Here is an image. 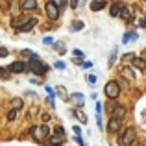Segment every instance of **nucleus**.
I'll return each mask as SVG.
<instances>
[{
    "label": "nucleus",
    "mask_w": 146,
    "mask_h": 146,
    "mask_svg": "<svg viewBox=\"0 0 146 146\" xmlns=\"http://www.w3.org/2000/svg\"><path fill=\"white\" fill-rule=\"evenodd\" d=\"M46 93L50 94V98L54 100V91H52V87H48V85H46Z\"/></svg>",
    "instance_id": "nucleus-35"
},
{
    "label": "nucleus",
    "mask_w": 146,
    "mask_h": 146,
    "mask_svg": "<svg viewBox=\"0 0 146 146\" xmlns=\"http://www.w3.org/2000/svg\"><path fill=\"white\" fill-rule=\"evenodd\" d=\"M54 46H56V50H59V52H65V44H59V43H56Z\"/></svg>",
    "instance_id": "nucleus-29"
},
{
    "label": "nucleus",
    "mask_w": 146,
    "mask_h": 146,
    "mask_svg": "<svg viewBox=\"0 0 146 146\" xmlns=\"http://www.w3.org/2000/svg\"><path fill=\"white\" fill-rule=\"evenodd\" d=\"M96 113H98V115H100V113H102V104H100V102L96 104Z\"/></svg>",
    "instance_id": "nucleus-36"
},
{
    "label": "nucleus",
    "mask_w": 146,
    "mask_h": 146,
    "mask_svg": "<svg viewBox=\"0 0 146 146\" xmlns=\"http://www.w3.org/2000/svg\"><path fill=\"white\" fill-rule=\"evenodd\" d=\"M133 143H135V129H133V128L124 129L122 135H120V144L122 146H129V144H133Z\"/></svg>",
    "instance_id": "nucleus-1"
},
{
    "label": "nucleus",
    "mask_w": 146,
    "mask_h": 146,
    "mask_svg": "<svg viewBox=\"0 0 146 146\" xmlns=\"http://www.w3.org/2000/svg\"><path fill=\"white\" fill-rule=\"evenodd\" d=\"M83 28V22L82 21H76L74 24H72V28H70V32H80V30Z\"/></svg>",
    "instance_id": "nucleus-17"
},
{
    "label": "nucleus",
    "mask_w": 146,
    "mask_h": 146,
    "mask_svg": "<svg viewBox=\"0 0 146 146\" xmlns=\"http://www.w3.org/2000/svg\"><path fill=\"white\" fill-rule=\"evenodd\" d=\"M115 56H117V50H113V54H111V57H109V65H113V63H115Z\"/></svg>",
    "instance_id": "nucleus-30"
},
{
    "label": "nucleus",
    "mask_w": 146,
    "mask_h": 146,
    "mask_svg": "<svg viewBox=\"0 0 146 146\" xmlns=\"http://www.w3.org/2000/svg\"><path fill=\"white\" fill-rule=\"evenodd\" d=\"M37 24V21L35 19H30V21H26V22H22L21 26H19V32H32V28Z\"/></svg>",
    "instance_id": "nucleus-7"
},
{
    "label": "nucleus",
    "mask_w": 146,
    "mask_h": 146,
    "mask_svg": "<svg viewBox=\"0 0 146 146\" xmlns=\"http://www.w3.org/2000/svg\"><path fill=\"white\" fill-rule=\"evenodd\" d=\"M76 117H78V120L82 122V124H85V122H87V117L82 113V111H78V113H76Z\"/></svg>",
    "instance_id": "nucleus-21"
},
{
    "label": "nucleus",
    "mask_w": 146,
    "mask_h": 146,
    "mask_svg": "<svg viewBox=\"0 0 146 146\" xmlns=\"http://www.w3.org/2000/svg\"><path fill=\"white\" fill-rule=\"evenodd\" d=\"M70 100L80 107V106H83V100H85V98H83V94H82V93H76V94H72V96H70Z\"/></svg>",
    "instance_id": "nucleus-11"
},
{
    "label": "nucleus",
    "mask_w": 146,
    "mask_h": 146,
    "mask_svg": "<svg viewBox=\"0 0 146 146\" xmlns=\"http://www.w3.org/2000/svg\"><path fill=\"white\" fill-rule=\"evenodd\" d=\"M56 68H61V70H63V68H65V63H63V61H56Z\"/></svg>",
    "instance_id": "nucleus-31"
},
{
    "label": "nucleus",
    "mask_w": 146,
    "mask_h": 146,
    "mask_svg": "<svg viewBox=\"0 0 146 146\" xmlns=\"http://www.w3.org/2000/svg\"><path fill=\"white\" fill-rule=\"evenodd\" d=\"M120 9H122L120 4H113V6H111V17H118V15H120Z\"/></svg>",
    "instance_id": "nucleus-16"
},
{
    "label": "nucleus",
    "mask_w": 146,
    "mask_h": 146,
    "mask_svg": "<svg viewBox=\"0 0 146 146\" xmlns=\"http://www.w3.org/2000/svg\"><path fill=\"white\" fill-rule=\"evenodd\" d=\"M104 91H106V96H107V98L115 100V98L118 96V93H120V87H118L117 82H109V83L106 85V89H104Z\"/></svg>",
    "instance_id": "nucleus-3"
},
{
    "label": "nucleus",
    "mask_w": 146,
    "mask_h": 146,
    "mask_svg": "<svg viewBox=\"0 0 146 146\" xmlns=\"http://www.w3.org/2000/svg\"><path fill=\"white\" fill-rule=\"evenodd\" d=\"M82 57H83V52H82V50H74V61L76 59L82 61Z\"/></svg>",
    "instance_id": "nucleus-24"
},
{
    "label": "nucleus",
    "mask_w": 146,
    "mask_h": 146,
    "mask_svg": "<svg viewBox=\"0 0 146 146\" xmlns=\"http://www.w3.org/2000/svg\"><path fill=\"white\" fill-rule=\"evenodd\" d=\"M17 117H19L17 109H11L9 113H7V120H9V122H13V120H15V118H17Z\"/></svg>",
    "instance_id": "nucleus-18"
},
{
    "label": "nucleus",
    "mask_w": 146,
    "mask_h": 146,
    "mask_svg": "<svg viewBox=\"0 0 146 146\" xmlns=\"http://www.w3.org/2000/svg\"><path fill=\"white\" fill-rule=\"evenodd\" d=\"M37 7V0H24L22 2V9H26V11H33Z\"/></svg>",
    "instance_id": "nucleus-9"
},
{
    "label": "nucleus",
    "mask_w": 146,
    "mask_h": 146,
    "mask_svg": "<svg viewBox=\"0 0 146 146\" xmlns=\"http://www.w3.org/2000/svg\"><path fill=\"white\" fill-rule=\"evenodd\" d=\"M122 72H124V74H126V76H128V78H129V80H133V74H131V68H128V67H124V68H122Z\"/></svg>",
    "instance_id": "nucleus-26"
},
{
    "label": "nucleus",
    "mask_w": 146,
    "mask_h": 146,
    "mask_svg": "<svg viewBox=\"0 0 146 146\" xmlns=\"http://www.w3.org/2000/svg\"><path fill=\"white\" fill-rule=\"evenodd\" d=\"M141 26H143V28H146V17L141 19Z\"/></svg>",
    "instance_id": "nucleus-38"
},
{
    "label": "nucleus",
    "mask_w": 146,
    "mask_h": 146,
    "mask_svg": "<svg viewBox=\"0 0 146 146\" xmlns=\"http://www.w3.org/2000/svg\"><path fill=\"white\" fill-rule=\"evenodd\" d=\"M30 135H32L33 139L37 141V143H41V141H43V135H41V129L37 128V126H32V129H30Z\"/></svg>",
    "instance_id": "nucleus-8"
},
{
    "label": "nucleus",
    "mask_w": 146,
    "mask_h": 146,
    "mask_svg": "<svg viewBox=\"0 0 146 146\" xmlns=\"http://www.w3.org/2000/svg\"><path fill=\"white\" fill-rule=\"evenodd\" d=\"M76 143H78L80 146H85V144H83V141H82V137H76Z\"/></svg>",
    "instance_id": "nucleus-37"
},
{
    "label": "nucleus",
    "mask_w": 146,
    "mask_h": 146,
    "mask_svg": "<svg viewBox=\"0 0 146 146\" xmlns=\"http://www.w3.org/2000/svg\"><path fill=\"white\" fill-rule=\"evenodd\" d=\"M137 146H143V144H137Z\"/></svg>",
    "instance_id": "nucleus-40"
},
{
    "label": "nucleus",
    "mask_w": 146,
    "mask_h": 146,
    "mask_svg": "<svg viewBox=\"0 0 146 146\" xmlns=\"http://www.w3.org/2000/svg\"><path fill=\"white\" fill-rule=\"evenodd\" d=\"M56 135L65 137V133H63V126H57V128H56Z\"/></svg>",
    "instance_id": "nucleus-27"
},
{
    "label": "nucleus",
    "mask_w": 146,
    "mask_h": 146,
    "mask_svg": "<svg viewBox=\"0 0 146 146\" xmlns=\"http://www.w3.org/2000/svg\"><path fill=\"white\" fill-rule=\"evenodd\" d=\"M43 43H44V44H54V39H52V37H44Z\"/></svg>",
    "instance_id": "nucleus-32"
},
{
    "label": "nucleus",
    "mask_w": 146,
    "mask_h": 146,
    "mask_svg": "<svg viewBox=\"0 0 146 146\" xmlns=\"http://www.w3.org/2000/svg\"><path fill=\"white\" fill-rule=\"evenodd\" d=\"M13 106H15V109L19 111V109L22 107V100H21V98H15V100H13Z\"/></svg>",
    "instance_id": "nucleus-23"
},
{
    "label": "nucleus",
    "mask_w": 146,
    "mask_h": 146,
    "mask_svg": "<svg viewBox=\"0 0 146 146\" xmlns=\"http://www.w3.org/2000/svg\"><path fill=\"white\" fill-rule=\"evenodd\" d=\"M124 117H126V107H122V106H117L111 111V118H115V120H122Z\"/></svg>",
    "instance_id": "nucleus-5"
},
{
    "label": "nucleus",
    "mask_w": 146,
    "mask_h": 146,
    "mask_svg": "<svg viewBox=\"0 0 146 146\" xmlns=\"http://www.w3.org/2000/svg\"><path fill=\"white\" fill-rule=\"evenodd\" d=\"M44 11H46V17L50 19V21H56V19L59 17V9H57L52 2H48L46 6H44Z\"/></svg>",
    "instance_id": "nucleus-4"
},
{
    "label": "nucleus",
    "mask_w": 146,
    "mask_h": 146,
    "mask_svg": "<svg viewBox=\"0 0 146 146\" xmlns=\"http://www.w3.org/2000/svg\"><path fill=\"white\" fill-rule=\"evenodd\" d=\"M104 7H106V0H96V2L91 4V9L93 11H100V9H104Z\"/></svg>",
    "instance_id": "nucleus-12"
},
{
    "label": "nucleus",
    "mask_w": 146,
    "mask_h": 146,
    "mask_svg": "<svg viewBox=\"0 0 146 146\" xmlns=\"http://www.w3.org/2000/svg\"><path fill=\"white\" fill-rule=\"evenodd\" d=\"M39 129H41V133H43L44 137H50V135H52V131H50V128H48L46 124H44V126H41Z\"/></svg>",
    "instance_id": "nucleus-19"
},
{
    "label": "nucleus",
    "mask_w": 146,
    "mask_h": 146,
    "mask_svg": "<svg viewBox=\"0 0 146 146\" xmlns=\"http://www.w3.org/2000/svg\"><path fill=\"white\" fill-rule=\"evenodd\" d=\"M0 78L2 80H9V74H7L6 68H2V67H0Z\"/></svg>",
    "instance_id": "nucleus-25"
},
{
    "label": "nucleus",
    "mask_w": 146,
    "mask_h": 146,
    "mask_svg": "<svg viewBox=\"0 0 146 146\" xmlns=\"http://www.w3.org/2000/svg\"><path fill=\"white\" fill-rule=\"evenodd\" d=\"M137 39V32H129L122 37V43H129V41H135Z\"/></svg>",
    "instance_id": "nucleus-15"
},
{
    "label": "nucleus",
    "mask_w": 146,
    "mask_h": 146,
    "mask_svg": "<svg viewBox=\"0 0 146 146\" xmlns=\"http://www.w3.org/2000/svg\"><path fill=\"white\" fill-rule=\"evenodd\" d=\"M133 67L139 68V70H144V68H146V61L141 59V57H135V59H133Z\"/></svg>",
    "instance_id": "nucleus-13"
},
{
    "label": "nucleus",
    "mask_w": 146,
    "mask_h": 146,
    "mask_svg": "<svg viewBox=\"0 0 146 146\" xmlns=\"http://www.w3.org/2000/svg\"><path fill=\"white\" fill-rule=\"evenodd\" d=\"M65 2H67V0H52V4L57 7V9H59V7H63V6H65Z\"/></svg>",
    "instance_id": "nucleus-22"
},
{
    "label": "nucleus",
    "mask_w": 146,
    "mask_h": 146,
    "mask_svg": "<svg viewBox=\"0 0 146 146\" xmlns=\"http://www.w3.org/2000/svg\"><path fill=\"white\" fill-rule=\"evenodd\" d=\"M65 137H61V135H56V133H54L52 135V144H61V141H63Z\"/></svg>",
    "instance_id": "nucleus-20"
},
{
    "label": "nucleus",
    "mask_w": 146,
    "mask_h": 146,
    "mask_svg": "<svg viewBox=\"0 0 146 146\" xmlns=\"http://www.w3.org/2000/svg\"><path fill=\"white\" fill-rule=\"evenodd\" d=\"M9 70L11 72H26V70H28V65L22 63V61H15V63H11Z\"/></svg>",
    "instance_id": "nucleus-6"
},
{
    "label": "nucleus",
    "mask_w": 146,
    "mask_h": 146,
    "mask_svg": "<svg viewBox=\"0 0 146 146\" xmlns=\"http://www.w3.org/2000/svg\"><path fill=\"white\" fill-rule=\"evenodd\" d=\"M120 17L124 19V21H129V19H131V9H129V7H122L120 9Z\"/></svg>",
    "instance_id": "nucleus-14"
},
{
    "label": "nucleus",
    "mask_w": 146,
    "mask_h": 146,
    "mask_svg": "<svg viewBox=\"0 0 146 146\" xmlns=\"http://www.w3.org/2000/svg\"><path fill=\"white\" fill-rule=\"evenodd\" d=\"M78 4H80V0H70V7H74V9L78 7Z\"/></svg>",
    "instance_id": "nucleus-34"
},
{
    "label": "nucleus",
    "mask_w": 146,
    "mask_h": 146,
    "mask_svg": "<svg viewBox=\"0 0 146 146\" xmlns=\"http://www.w3.org/2000/svg\"><path fill=\"white\" fill-rule=\"evenodd\" d=\"M28 68L33 72L35 76H44L46 74V65L44 63H41V61H30V65H28Z\"/></svg>",
    "instance_id": "nucleus-2"
},
{
    "label": "nucleus",
    "mask_w": 146,
    "mask_h": 146,
    "mask_svg": "<svg viewBox=\"0 0 146 146\" xmlns=\"http://www.w3.org/2000/svg\"><path fill=\"white\" fill-rule=\"evenodd\" d=\"M87 82H89V83H94V82H96V76H94V74H89V76H87Z\"/></svg>",
    "instance_id": "nucleus-28"
},
{
    "label": "nucleus",
    "mask_w": 146,
    "mask_h": 146,
    "mask_svg": "<svg viewBox=\"0 0 146 146\" xmlns=\"http://www.w3.org/2000/svg\"><path fill=\"white\" fill-rule=\"evenodd\" d=\"M52 146H61V144H52Z\"/></svg>",
    "instance_id": "nucleus-39"
},
{
    "label": "nucleus",
    "mask_w": 146,
    "mask_h": 146,
    "mask_svg": "<svg viewBox=\"0 0 146 146\" xmlns=\"http://www.w3.org/2000/svg\"><path fill=\"white\" fill-rule=\"evenodd\" d=\"M72 131H74V133H76V137H80V133H82V129H80V128H78V126H74V128H72Z\"/></svg>",
    "instance_id": "nucleus-33"
},
{
    "label": "nucleus",
    "mask_w": 146,
    "mask_h": 146,
    "mask_svg": "<svg viewBox=\"0 0 146 146\" xmlns=\"http://www.w3.org/2000/svg\"><path fill=\"white\" fill-rule=\"evenodd\" d=\"M107 129H109V131H118V129H120V120L111 118V120L107 122Z\"/></svg>",
    "instance_id": "nucleus-10"
}]
</instances>
